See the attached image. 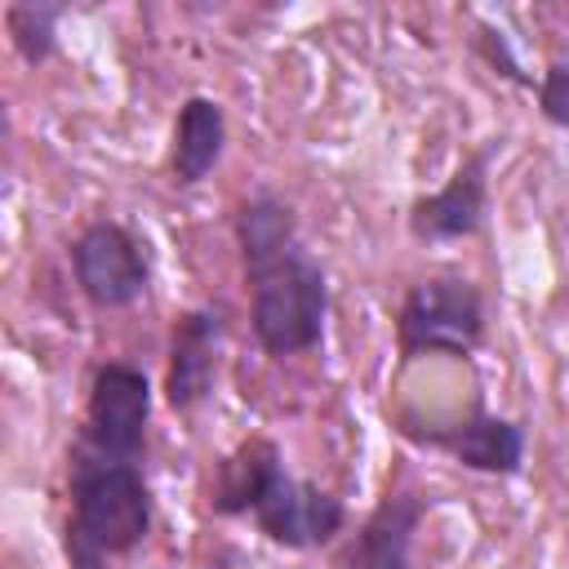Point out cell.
<instances>
[{"label": "cell", "instance_id": "obj_3", "mask_svg": "<svg viewBox=\"0 0 569 569\" xmlns=\"http://www.w3.org/2000/svg\"><path fill=\"white\" fill-rule=\"evenodd\" d=\"M485 338V298L462 276L418 280L396 311V347L418 356H471Z\"/></svg>", "mask_w": 569, "mask_h": 569}, {"label": "cell", "instance_id": "obj_2", "mask_svg": "<svg viewBox=\"0 0 569 569\" xmlns=\"http://www.w3.org/2000/svg\"><path fill=\"white\" fill-rule=\"evenodd\" d=\"M249 276V320L253 338L262 342L267 356H298L311 351L325 333V311H329V284L325 267L293 244L289 253L271 258L267 267L244 271Z\"/></svg>", "mask_w": 569, "mask_h": 569}, {"label": "cell", "instance_id": "obj_9", "mask_svg": "<svg viewBox=\"0 0 569 569\" xmlns=\"http://www.w3.org/2000/svg\"><path fill=\"white\" fill-rule=\"evenodd\" d=\"M445 453H453L462 467L471 471H489V476H516L520 462H525V431L511 422V418H489V413H476L449 431H427L418 436Z\"/></svg>", "mask_w": 569, "mask_h": 569}, {"label": "cell", "instance_id": "obj_6", "mask_svg": "<svg viewBox=\"0 0 569 569\" xmlns=\"http://www.w3.org/2000/svg\"><path fill=\"white\" fill-rule=\"evenodd\" d=\"M253 520L271 542L289 547V551H307V547H325L342 533L347 507L311 480L280 476L253 507Z\"/></svg>", "mask_w": 569, "mask_h": 569}, {"label": "cell", "instance_id": "obj_12", "mask_svg": "<svg viewBox=\"0 0 569 569\" xmlns=\"http://www.w3.org/2000/svg\"><path fill=\"white\" fill-rule=\"evenodd\" d=\"M222 142H227V116L213 98H187L173 124V151H169V169L173 182L196 187L200 178H209V169L222 160Z\"/></svg>", "mask_w": 569, "mask_h": 569}, {"label": "cell", "instance_id": "obj_5", "mask_svg": "<svg viewBox=\"0 0 569 569\" xmlns=\"http://www.w3.org/2000/svg\"><path fill=\"white\" fill-rule=\"evenodd\" d=\"M71 267L80 293L102 311L129 307L147 289V258L120 222H89L71 244Z\"/></svg>", "mask_w": 569, "mask_h": 569}, {"label": "cell", "instance_id": "obj_15", "mask_svg": "<svg viewBox=\"0 0 569 569\" xmlns=\"http://www.w3.org/2000/svg\"><path fill=\"white\" fill-rule=\"evenodd\" d=\"M538 107L556 129H569V62H551L538 80Z\"/></svg>", "mask_w": 569, "mask_h": 569}, {"label": "cell", "instance_id": "obj_11", "mask_svg": "<svg viewBox=\"0 0 569 569\" xmlns=\"http://www.w3.org/2000/svg\"><path fill=\"white\" fill-rule=\"evenodd\" d=\"M284 476L280 467V449L267 440V436H249L236 453H227L218 462V476H213V511L218 516H253V507L262 502V493Z\"/></svg>", "mask_w": 569, "mask_h": 569}, {"label": "cell", "instance_id": "obj_10", "mask_svg": "<svg viewBox=\"0 0 569 569\" xmlns=\"http://www.w3.org/2000/svg\"><path fill=\"white\" fill-rule=\"evenodd\" d=\"M418 520H422V498L387 493L360 525L356 542L347 547L342 569H409V547H413Z\"/></svg>", "mask_w": 569, "mask_h": 569}, {"label": "cell", "instance_id": "obj_4", "mask_svg": "<svg viewBox=\"0 0 569 569\" xmlns=\"http://www.w3.org/2000/svg\"><path fill=\"white\" fill-rule=\"evenodd\" d=\"M147 418H151L147 373L124 360L98 365L93 387H89V409H84V445L107 458L133 462L147 440Z\"/></svg>", "mask_w": 569, "mask_h": 569}, {"label": "cell", "instance_id": "obj_7", "mask_svg": "<svg viewBox=\"0 0 569 569\" xmlns=\"http://www.w3.org/2000/svg\"><path fill=\"white\" fill-rule=\"evenodd\" d=\"M489 151L462 160V169L431 196H418L409 209V227L418 240H462L476 236L489 204Z\"/></svg>", "mask_w": 569, "mask_h": 569}, {"label": "cell", "instance_id": "obj_1", "mask_svg": "<svg viewBox=\"0 0 569 569\" xmlns=\"http://www.w3.org/2000/svg\"><path fill=\"white\" fill-rule=\"evenodd\" d=\"M151 529V493L129 458L80 449L71 462V569H102L107 556L133 551Z\"/></svg>", "mask_w": 569, "mask_h": 569}, {"label": "cell", "instance_id": "obj_8", "mask_svg": "<svg viewBox=\"0 0 569 569\" xmlns=\"http://www.w3.org/2000/svg\"><path fill=\"white\" fill-rule=\"evenodd\" d=\"M218 311H187L169 338V369H164V400L173 409H196L209 396L218 369Z\"/></svg>", "mask_w": 569, "mask_h": 569}, {"label": "cell", "instance_id": "obj_14", "mask_svg": "<svg viewBox=\"0 0 569 569\" xmlns=\"http://www.w3.org/2000/svg\"><path fill=\"white\" fill-rule=\"evenodd\" d=\"M58 18H62L58 4H9L4 9V31H9V40H13V49H18L22 62L36 67V62H44L53 53V44H58Z\"/></svg>", "mask_w": 569, "mask_h": 569}, {"label": "cell", "instance_id": "obj_13", "mask_svg": "<svg viewBox=\"0 0 569 569\" xmlns=\"http://www.w3.org/2000/svg\"><path fill=\"white\" fill-rule=\"evenodd\" d=\"M236 244H240V258H244V271L253 267H267L271 258L289 253L298 244V231H293V209L284 200H276L271 191H258L240 204L236 213Z\"/></svg>", "mask_w": 569, "mask_h": 569}]
</instances>
